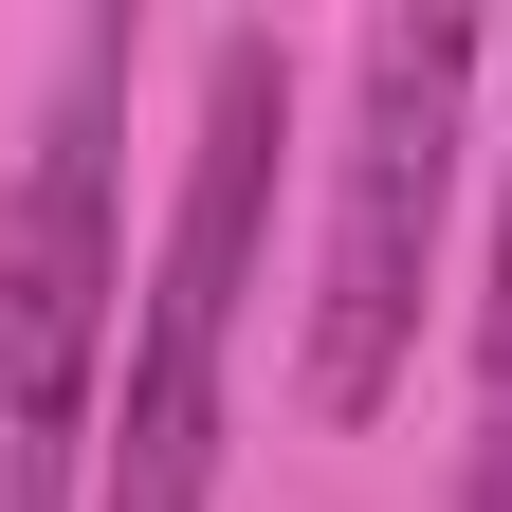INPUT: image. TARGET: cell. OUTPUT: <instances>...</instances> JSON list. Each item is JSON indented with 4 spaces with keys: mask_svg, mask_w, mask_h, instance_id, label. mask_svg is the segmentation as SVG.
Returning a JSON list of instances; mask_svg holds the SVG:
<instances>
[{
    "mask_svg": "<svg viewBox=\"0 0 512 512\" xmlns=\"http://www.w3.org/2000/svg\"><path fill=\"white\" fill-rule=\"evenodd\" d=\"M128 74L147 37L74 19L37 147L0 183V512H92L110 458V293H128Z\"/></svg>",
    "mask_w": 512,
    "mask_h": 512,
    "instance_id": "cell-1",
    "label": "cell"
},
{
    "mask_svg": "<svg viewBox=\"0 0 512 512\" xmlns=\"http://www.w3.org/2000/svg\"><path fill=\"white\" fill-rule=\"evenodd\" d=\"M275 147H293V37L238 19V37H202V128H183V202H165L147 311L110 366L92 512H220V384H238L256 256H275Z\"/></svg>",
    "mask_w": 512,
    "mask_h": 512,
    "instance_id": "cell-2",
    "label": "cell"
},
{
    "mask_svg": "<svg viewBox=\"0 0 512 512\" xmlns=\"http://www.w3.org/2000/svg\"><path fill=\"white\" fill-rule=\"evenodd\" d=\"M476 19H366L348 37V147H330V238H311V348L293 403L311 421H384L421 366V293L458 238V165H476Z\"/></svg>",
    "mask_w": 512,
    "mask_h": 512,
    "instance_id": "cell-3",
    "label": "cell"
},
{
    "mask_svg": "<svg viewBox=\"0 0 512 512\" xmlns=\"http://www.w3.org/2000/svg\"><path fill=\"white\" fill-rule=\"evenodd\" d=\"M476 512H512V183H494V293H476Z\"/></svg>",
    "mask_w": 512,
    "mask_h": 512,
    "instance_id": "cell-4",
    "label": "cell"
}]
</instances>
